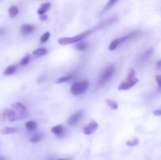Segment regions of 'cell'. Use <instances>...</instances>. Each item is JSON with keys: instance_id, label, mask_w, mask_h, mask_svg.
<instances>
[{"instance_id": "6da1fadb", "label": "cell", "mask_w": 161, "mask_h": 160, "mask_svg": "<svg viewBox=\"0 0 161 160\" xmlns=\"http://www.w3.org/2000/svg\"><path fill=\"white\" fill-rule=\"evenodd\" d=\"M89 86V82L87 80L76 82L71 86V93L76 96L82 95L87 91Z\"/></svg>"}, {"instance_id": "7a4b0ae2", "label": "cell", "mask_w": 161, "mask_h": 160, "mask_svg": "<svg viewBox=\"0 0 161 160\" xmlns=\"http://www.w3.org/2000/svg\"><path fill=\"white\" fill-rule=\"evenodd\" d=\"M10 108L14 113L16 121L24 118L28 116L26 107L19 102H17L11 105Z\"/></svg>"}, {"instance_id": "3957f363", "label": "cell", "mask_w": 161, "mask_h": 160, "mask_svg": "<svg viewBox=\"0 0 161 160\" xmlns=\"http://www.w3.org/2000/svg\"><path fill=\"white\" fill-rule=\"evenodd\" d=\"M91 33L90 31H85L84 33L79 34L73 37H66L60 38L58 40L59 44L62 45H67L71 44L80 41H82L87 36Z\"/></svg>"}, {"instance_id": "277c9868", "label": "cell", "mask_w": 161, "mask_h": 160, "mask_svg": "<svg viewBox=\"0 0 161 160\" xmlns=\"http://www.w3.org/2000/svg\"><path fill=\"white\" fill-rule=\"evenodd\" d=\"M136 33L135 31H133L132 33L128 34V35L122 37L118 38V39H116V40H113L110 44L109 46V49L110 50H114L116 49V48L118 47L121 44L125 42L126 41L128 40V39L134 37L136 36Z\"/></svg>"}, {"instance_id": "5b68a950", "label": "cell", "mask_w": 161, "mask_h": 160, "mask_svg": "<svg viewBox=\"0 0 161 160\" xmlns=\"http://www.w3.org/2000/svg\"><path fill=\"white\" fill-rule=\"evenodd\" d=\"M116 71V66L114 64H111L104 70L101 75V79L102 82H105L109 80L113 75Z\"/></svg>"}, {"instance_id": "8992f818", "label": "cell", "mask_w": 161, "mask_h": 160, "mask_svg": "<svg viewBox=\"0 0 161 160\" xmlns=\"http://www.w3.org/2000/svg\"><path fill=\"white\" fill-rule=\"evenodd\" d=\"M138 82L139 80L136 78H134L131 79H126L120 85L118 89L119 90H127L135 85Z\"/></svg>"}, {"instance_id": "52a82bcc", "label": "cell", "mask_w": 161, "mask_h": 160, "mask_svg": "<svg viewBox=\"0 0 161 160\" xmlns=\"http://www.w3.org/2000/svg\"><path fill=\"white\" fill-rule=\"evenodd\" d=\"M83 112L82 111L75 113L69 118L67 123L70 126H74L80 121L83 116Z\"/></svg>"}, {"instance_id": "ba28073f", "label": "cell", "mask_w": 161, "mask_h": 160, "mask_svg": "<svg viewBox=\"0 0 161 160\" xmlns=\"http://www.w3.org/2000/svg\"><path fill=\"white\" fill-rule=\"evenodd\" d=\"M98 127V124L96 122H92L85 126L83 132L87 135H91L94 133Z\"/></svg>"}, {"instance_id": "9c48e42d", "label": "cell", "mask_w": 161, "mask_h": 160, "mask_svg": "<svg viewBox=\"0 0 161 160\" xmlns=\"http://www.w3.org/2000/svg\"><path fill=\"white\" fill-rule=\"evenodd\" d=\"M36 29L35 25L29 24H24L21 27V32L24 36L31 34Z\"/></svg>"}, {"instance_id": "30bf717a", "label": "cell", "mask_w": 161, "mask_h": 160, "mask_svg": "<svg viewBox=\"0 0 161 160\" xmlns=\"http://www.w3.org/2000/svg\"><path fill=\"white\" fill-rule=\"evenodd\" d=\"M53 133L55 134L58 136H62L65 133V129L62 125H58L53 127L51 129Z\"/></svg>"}, {"instance_id": "8fae6325", "label": "cell", "mask_w": 161, "mask_h": 160, "mask_svg": "<svg viewBox=\"0 0 161 160\" xmlns=\"http://www.w3.org/2000/svg\"><path fill=\"white\" fill-rule=\"evenodd\" d=\"M51 3L50 2H45V3H43L40 6L37 10V13L39 14L40 15L44 14V13H45L48 9L51 7Z\"/></svg>"}, {"instance_id": "7c38bea8", "label": "cell", "mask_w": 161, "mask_h": 160, "mask_svg": "<svg viewBox=\"0 0 161 160\" xmlns=\"http://www.w3.org/2000/svg\"><path fill=\"white\" fill-rule=\"evenodd\" d=\"M47 53V50L45 48H41L36 49L33 52V54L37 57L44 56Z\"/></svg>"}, {"instance_id": "4fadbf2b", "label": "cell", "mask_w": 161, "mask_h": 160, "mask_svg": "<svg viewBox=\"0 0 161 160\" xmlns=\"http://www.w3.org/2000/svg\"><path fill=\"white\" fill-rule=\"evenodd\" d=\"M17 68V67L16 65H10L5 69L3 74L5 76H9V75H12L15 72Z\"/></svg>"}, {"instance_id": "5bb4252c", "label": "cell", "mask_w": 161, "mask_h": 160, "mask_svg": "<svg viewBox=\"0 0 161 160\" xmlns=\"http://www.w3.org/2000/svg\"><path fill=\"white\" fill-rule=\"evenodd\" d=\"M75 47L79 50L84 51L89 48V44L86 42H81L75 45Z\"/></svg>"}, {"instance_id": "9a60e30c", "label": "cell", "mask_w": 161, "mask_h": 160, "mask_svg": "<svg viewBox=\"0 0 161 160\" xmlns=\"http://www.w3.org/2000/svg\"><path fill=\"white\" fill-rule=\"evenodd\" d=\"M37 126V125L36 122L35 121H29L25 124V127L26 128L30 131L36 129Z\"/></svg>"}, {"instance_id": "2e32d148", "label": "cell", "mask_w": 161, "mask_h": 160, "mask_svg": "<svg viewBox=\"0 0 161 160\" xmlns=\"http://www.w3.org/2000/svg\"><path fill=\"white\" fill-rule=\"evenodd\" d=\"M9 12L10 16L11 17H14L16 16L18 14V9L16 6L12 5L10 7Z\"/></svg>"}, {"instance_id": "e0dca14e", "label": "cell", "mask_w": 161, "mask_h": 160, "mask_svg": "<svg viewBox=\"0 0 161 160\" xmlns=\"http://www.w3.org/2000/svg\"><path fill=\"white\" fill-rule=\"evenodd\" d=\"M44 138V135L43 134H40L36 136H33L31 139L30 141L32 143H37L40 141H41Z\"/></svg>"}, {"instance_id": "ac0fdd59", "label": "cell", "mask_w": 161, "mask_h": 160, "mask_svg": "<svg viewBox=\"0 0 161 160\" xmlns=\"http://www.w3.org/2000/svg\"><path fill=\"white\" fill-rule=\"evenodd\" d=\"M117 2V1H116V0H112V1H109L108 3L106 4V5H105L102 11L101 12V14H103L104 13L105 11L109 10L113 5H115Z\"/></svg>"}, {"instance_id": "d6986e66", "label": "cell", "mask_w": 161, "mask_h": 160, "mask_svg": "<svg viewBox=\"0 0 161 160\" xmlns=\"http://www.w3.org/2000/svg\"><path fill=\"white\" fill-rule=\"evenodd\" d=\"M105 102L113 110H116L118 108V104L116 101L110 99H106Z\"/></svg>"}, {"instance_id": "ffe728a7", "label": "cell", "mask_w": 161, "mask_h": 160, "mask_svg": "<svg viewBox=\"0 0 161 160\" xmlns=\"http://www.w3.org/2000/svg\"><path fill=\"white\" fill-rule=\"evenodd\" d=\"M17 131V130L15 128L6 127L1 130V133L4 134H9L16 133Z\"/></svg>"}, {"instance_id": "44dd1931", "label": "cell", "mask_w": 161, "mask_h": 160, "mask_svg": "<svg viewBox=\"0 0 161 160\" xmlns=\"http://www.w3.org/2000/svg\"><path fill=\"white\" fill-rule=\"evenodd\" d=\"M74 75H70L68 76L60 78L57 80V83H61L63 82H67L72 79L74 78Z\"/></svg>"}, {"instance_id": "7402d4cb", "label": "cell", "mask_w": 161, "mask_h": 160, "mask_svg": "<svg viewBox=\"0 0 161 160\" xmlns=\"http://www.w3.org/2000/svg\"><path fill=\"white\" fill-rule=\"evenodd\" d=\"M31 56L29 54H27L26 56L24 57L22 59L21 62V64L22 66L26 65L27 64L29 63L30 60Z\"/></svg>"}, {"instance_id": "603a6c76", "label": "cell", "mask_w": 161, "mask_h": 160, "mask_svg": "<svg viewBox=\"0 0 161 160\" xmlns=\"http://www.w3.org/2000/svg\"><path fill=\"white\" fill-rule=\"evenodd\" d=\"M139 143V140L137 138H135L132 140L128 141L127 142L126 144L127 146L130 147H134V146H137Z\"/></svg>"}, {"instance_id": "cb8c5ba5", "label": "cell", "mask_w": 161, "mask_h": 160, "mask_svg": "<svg viewBox=\"0 0 161 160\" xmlns=\"http://www.w3.org/2000/svg\"><path fill=\"white\" fill-rule=\"evenodd\" d=\"M50 37V33H49V31H47L46 33H45L44 35H42L41 37V43H44L46 42L47 41L49 40V38Z\"/></svg>"}, {"instance_id": "d4e9b609", "label": "cell", "mask_w": 161, "mask_h": 160, "mask_svg": "<svg viewBox=\"0 0 161 160\" xmlns=\"http://www.w3.org/2000/svg\"><path fill=\"white\" fill-rule=\"evenodd\" d=\"M154 49L153 48H149L146 51L145 54H144L143 56V59H146V58H148L149 56H151L153 52H154Z\"/></svg>"}, {"instance_id": "484cf974", "label": "cell", "mask_w": 161, "mask_h": 160, "mask_svg": "<svg viewBox=\"0 0 161 160\" xmlns=\"http://www.w3.org/2000/svg\"><path fill=\"white\" fill-rule=\"evenodd\" d=\"M135 75V70L133 69H131L129 70L127 75L126 79H131L134 78Z\"/></svg>"}, {"instance_id": "4316f807", "label": "cell", "mask_w": 161, "mask_h": 160, "mask_svg": "<svg viewBox=\"0 0 161 160\" xmlns=\"http://www.w3.org/2000/svg\"><path fill=\"white\" fill-rule=\"evenodd\" d=\"M155 79L158 85V89L161 90V75H157L155 77Z\"/></svg>"}, {"instance_id": "83f0119b", "label": "cell", "mask_w": 161, "mask_h": 160, "mask_svg": "<svg viewBox=\"0 0 161 160\" xmlns=\"http://www.w3.org/2000/svg\"><path fill=\"white\" fill-rule=\"evenodd\" d=\"M39 18L40 20H41L45 21L47 20L48 16H47L46 14H44L40 15Z\"/></svg>"}, {"instance_id": "f1b7e54d", "label": "cell", "mask_w": 161, "mask_h": 160, "mask_svg": "<svg viewBox=\"0 0 161 160\" xmlns=\"http://www.w3.org/2000/svg\"><path fill=\"white\" fill-rule=\"evenodd\" d=\"M153 114L155 116H159L161 115V110H156L153 111Z\"/></svg>"}, {"instance_id": "f546056e", "label": "cell", "mask_w": 161, "mask_h": 160, "mask_svg": "<svg viewBox=\"0 0 161 160\" xmlns=\"http://www.w3.org/2000/svg\"><path fill=\"white\" fill-rule=\"evenodd\" d=\"M6 30L4 28L0 27V36L6 33Z\"/></svg>"}, {"instance_id": "4dcf8cb0", "label": "cell", "mask_w": 161, "mask_h": 160, "mask_svg": "<svg viewBox=\"0 0 161 160\" xmlns=\"http://www.w3.org/2000/svg\"><path fill=\"white\" fill-rule=\"evenodd\" d=\"M156 66L158 69H161V60H159L156 62Z\"/></svg>"}, {"instance_id": "1f68e13d", "label": "cell", "mask_w": 161, "mask_h": 160, "mask_svg": "<svg viewBox=\"0 0 161 160\" xmlns=\"http://www.w3.org/2000/svg\"><path fill=\"white\" fill-rule=\"evenodd\" d=\"M0 160H6L5 157L0 156Z\"/></svg>"}, {"instance_id": "d6a6232c", "label": "cell", "mask_w": 161, "mask_h": 160, "mask_svg": "<svg viewBox=\"0 0 161 160\" xmlns=\"http://www.w3.org/2000/svg\"><path fill=\"white\" fill-rule=\"evenodd\" d=\"M58 160H70V159H59Z\"/></svg>"}]
</instances>
